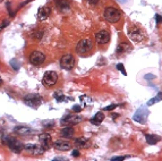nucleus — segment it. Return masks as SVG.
<instances>
[{
	"instance_id": "f257e3e1",
	"label": "nucleus",
	"mask_w": 162,
	"mask_h": 161,
	"mask_svg": "<svg viewBox=\"0 0 162 161\" xmlns=\"http://www.w3.org/2000/svg\"><path fill=\"white\" fill-rule=\"evenodd\" d=\"M128 38L136 44H139L147 39V33L139 25H131L128 27Z\"/></svg>"
},
{
	"instance_id": "f03ea898",
	"label": "nucleus",
	"mask_w": 162,
	"mask_h": 161,
	"mask_svg": "<svg viewBox=\"0 0 162 161\" xmlns=\"http://www.w3.org/2000/svg\"><path fill=\"white\" fill-rule=\"evenodd\" d=\"M2 142L7 144L9 149L15 152V153H20L23 150H24V144L20 142L18 140H16L15 137H12V136H5L4 138H2Z\"/></svg>"
},
{
	"instance_id": "7ed1b4c3",
	"label": "nucleus",
	"mask_w": 162,
	"mask_h": 161,
	"mask_svg": "<svg viewBox=\"0 0 162 161\" xmlns=\"http://www.w3.org/2000/svg\"><path fill=\"white\" fill-rule=\"evenodd\" d=\"M103 16H104V20H107V22L113 24V23L119 22L120 17H121V13H120L117 8H115V7H107V8L104 9Z\"/></svg>"
},
{
	"instance_id": "20e7f679",
	"label": "nucleus",
	"mask_w": 162,
	"mask_h": 161,
	"mask_svg": "<svg viewBox=\"0 0 162 161\" xmlns=\"http://www.w3.org/2000/svg\"><path fill=\"white\" fill-rule=\"evenodd\" d=\"M93 48V42H92L91 39H83L81 40L76 45V52L78 55L83 56V55H86L87 52H90Z\"/></svg>"
},
{
	"instance_id": "39448f33",
	"label": "nucleus",
	"mask_w": 162,
	"mask_h": 161,
	"mask_svg": "<svg viewBox=\"0 0 162 161\" xmlns=\"http://www.w3.org/2000/svg\"><path fill=\"white\" fill-rule=\"evenodd\" d=\"M24 103L26 106L31 107V108H38L40 104L42 103V97L38 94V93H31V94H27L24 98Z\"/></svg>"
},
{
	"instance_id": "423d86ee",
	"label": "nucleus",
	"mask_w": 162,
	"mask_h": 161,
	"mask_svg": "<svg viewBox=\"0 0 162 161\" xmlns=\"http://www.w3.org/2000/svg\"><path fill=\"white\" fill-rule=\"evenodd\" d=\"M57 81H58V74L53 71H46V74L43 75V78H42V83L46 87L53 86L57 83Z\"/></svg>"
},
{
	"instance_id": "0eeeda50",
	"label": "nucleus",
	"mask_w": 162,
	"mask_h": 161,
	"mask_svg": "<svg viewBox=\"0 0 162 161\" xmlns=\"http://www.w3.org/2000/svg\"><path fill=\"white\" fill-rule=\"evenodd\" d=\"M74 66H75V57L73 55L66 53V55H64L61 57V59H60V67L62 69L69 71V69L74 68Z\"/></svg>"
},
{
	"instance_id": "6e6552de",
	"label": "nucleus",
	"mask_w": 162,
	"mask_h": 161,
	"mask_svg": "<svg viewBox=\"0 0 162 161\" xmlns=\"http://www.w3.org/2000/svg\"><path fill=\"white\" fill-rule=\"evenodd\" d=\"M46 60V56L44 53L41 51H33L30 56V63L34 66H40L44 63Z\"/></svg>"
},
{
	"instance_id": "1a4fd4ad",
	"label": "nucleus",
	"mask_w": 162,
	"mask_h": 161,
	"mask_svg": "<svg viewBox=\"0 0 162 161\" xmlns=\"http://www.w3.org/2000/svg\"><path fill=\"white\" fill-rule=\"evenodd\" d=\"M24 149H25L26 151H28L30 153H32V154H34V155L43 154V152L46 151V150L42 148L40 144H33V143L25 144V145H24Z\"/></svg>"
},
{
	"instance_id": "9d476101",
	"label": "nucleus",
	"mask_w": 162,
	"mask_h": 161,
	"mask_svg": "<svg viewBox=\"0 0 162 161\" xmlns=\"http://www.w3.org/2000/svg\"><path fill=\"white\" fill-rule=\"evenodd\" d=\"M95 41L99 44H105L110 41V33L105 30H102V31H99V32L95 34Z\"/></svg>"
},
{
	"instance_id": "9b49d317",
	"label": "nucleus",
	"mask_w": 162,
	"mask_h": 161,
	"mask_svg": "<svg viewBox=\"0 0 162 161\" xmlns=\"http://www.w3.org/2000/svg\"><path fill=\"white\" fill-rule=\"evenodd\" d=\"M82 120H83V118L81 116H77V115H75V116H66L60 120V124L62 126H69V125H76V124L81 122Z\"/></svg>"
},
{
	"instance_id": "f8f14e48",
	"label": "nucleus",
	"mask_w": 162,
	"mask_h": 161,
	"mask_svg": "<svg viewBox=\"0 0 162 161\" xmlns=\"http://www.w3.org/2000/svg\"><path fill=\"white\" fill-rule=\"evenodd\" d=\"M39 141H40V145L44 149V150H48V149L51 146L52 138H51V135L48 134V133H42V134L39 136Z\"/></svg>"
},
{
	"instance_id": "ddd939ff",
	"label": "nucleus",
	"mask_w": 162,
	"mask_h": 161,
	"mask_svg": "<svg viewBox=\"0 0 162 161\" xmlns=\"http://www.w3.org/2000/svg\"><path fill=\"white\" fill-rule=\"evenodd\" d=\"M130 50H131V47H130L127 42H121V43H119L118 47H117L116 56L117 57H121V56H123V55L128 53Z\"/></svg>"
},
{
	"instance_id": "4468645a",
	"label": "nucleus",
	"mask_w": 162,
	"mask_h": 161,
	"mask_svg": "<svg viewBox=\"0 0 162 161\" xmlns=\"http://www.w3.org/2000/svg\"><path fill=\"white\" fill-rule=\"evenodd\" d=\"M53 146L59 150V151H68L70 150L71 144L68 141H64V140H58L53 143Z\"/></svg>"
},
{
	"instance_id": "2eb2a0df",
	"label": "nucleus",
	"mask_w": 162,
	"mask_h": 161,
	"mask_svg": "<svg viewBox=\"0 0 162 161\" xmlns=\"http://www.w3.org/2000/svg\"><path fill=\"white\" fill-rule=\"evenodd\" d=\"M51 13V8L50 7H41L38 12V18L40 20H46L48 16Z\"/></svg>"
},
{
	"instance_id": "dca6fc26",
	"label": "nucleus",
	"mask_w": 162,
	"mask_h": 161,
	"mask_svg": "<svg viewBox=\"0 0 162 161\" xmlns=\"http://www.w3.org/2000/svg\"><path fill=\"white\" fill-rule=\"evenodd\" d=\"M56 5L61 12H68L70 9V5L67 0H56Z\"/></svg>"
},
{
	"instance_id": "f3484780",
	"label": "nucleus",
	"mask_w": 162,
	"mask_h": 161,
	"mask_svg": "<svg viewBox=\"0 0 162 161\" xmlns=\"http://www.w3.org/2000/svg\"><path fill=\"white\" fill-rule=\"evenodd\" d=\"M14 132L20 135H28L32 133V129L30 127H26V126H17V127H15Z\"/></svg>"
},
{
	"instance_id": "a211bd4d",
	"label": "nucleus",
	"mask_w": 162,
	"mask_h": 161,
	"mask_svg": "<svg viewBox=\"0 0 162 161\" xmlns=\"http://www.w3.org/2000/svg\"><path fill=\"white\" fill-rule=\"evenodd\" d=\"M74 133H75V130L70 126H65L64 128L60 130V135L62 136V137H67V138L71 137V136L74 135Z\"/></svg>"
},
{
	"instance_id": "6ab92c4d",
	"label": "nucleus",
	"mask_w": 162,
	"mask_h": 161,
	"mask_svg": "<svg viewBox=\"0 0 162 161\" xmlns=\"http://www.w3.org/2000/svg\"><path fill=\"white\" fill-rule=\"evenodd\" d=\"M145 138H146L147 144H151V145H154V144H156L159 141H161V137H160V136L152 135V134H146V135H145Z\"/></svg>"
},
{
	"instance_id": "aec40b11",
	"label": "nucleus",
	"mask_w": 162,
	"mask_h": 161,
	"mask_svg": "<svg viewBox=\"0 0 162 161\" xmlns=\"http://www.w3.org/2000/svg\"><path fill=\"white\" fill-rule=\"evenodd\" d=\"M103 119H104L103 112H102V111H99V112L95 114V116L91 119V122L93 124V125H97V126H99V125H100V122H102Z\"/></svg>"
},
{
	"instance_id": "412c9836",
	"label": "nucleus",
	"mask_w": 162,
	"mask_h": 161,
	"mask_svg": "<svg viewBox=\"0 0 162 161\" xmlns=\"http://www.w3.org/2000/svg\"><path fill=\"white\" fill-rule=\"evenodd\" d=\"M89 144H90L89 140L84 138V137H78L75 140V145L78 148H86V146H89Z\"/></svg>"
},
{
	"instance_id": "4be33fe9",
	"label": "nucleus",
	"mask_w": 162,
	"mask_h": 161,
	"mask_svg": "<svg viewBox=\"0 0 162 161\" xmlns=\"http://www.w3.org/2000/svg\"><path fill=\"white\" fill-rule=\"evenodd\" d=\"M145 119H146V115H143V110L139 109L136 114L134 115V120L139 124H144L145 122Z\"/></svg>"
},
{
	"instance_id": "5701e85b",
	"label": "nucleus",
	"mask_w": 162,
	"mask_h": 161,
	"mask_svg": "<svg viewBox=\"0 0 162 161\" xmlns=\"http://www.w3.org/2000/svg\"><path fill=\"white\" fill-rule=\"evenodd\" d=\"M43 34H44L43 31H35V32H33L32 34H31V38H32L33 40H35V41H40V40L42 39Z\"/></svg>"
},
{
	"instance_id": "b1692460",
	"label": "nucleus",
	"mask_w": 162,
	"mask_h": 161,
	"mask_svg": "<svg viewBox=\"0 0 162 161\" xmlns=\"http://www.w3.org/2000/svg\"><path fill=\"white\" fill-rule=\"evenodd\" d=\"M162 100V92H160L156 97H154L153 99H151L149 102H147V106H152V104H154V103L159 102V101H161Z\"/></svg>"
},
{
	"instance_id": "393cba45",
	"label": "nucleus",
	"mask_w": 162,
	"mask_h": 161,
	"mask_svg": "<svg viewBox=\"0 0 162 161\" xmlns=\"http://www.w3.org/2000/svg\"><path fill=\"white\" fill-rule=\"evenodd\" d=\"M42 126L46 127V128H51V127L54 126V120H51V119H49V120H43V122H42Z\"/></svg>"
},
{
	"instance_id": "a878e982",
	"label": "nucleus",
	"mask_w": 162,
	"mask_h": 161,
	"mask_svg": "<svg viewBox=\"0 0 162 161\" xmlns=\"http://www.w3.org/2000/svg\"><path fill=\"white\" fill-rule=\"evenodd\" d=\"M10 65H12V67H13L15 71H18V69H20V63H18L16 59H12V60H10Z\"/></svg>"
},
{
	"instance_id": "bb28decb",
	"label": "nucleus",
	"mask_w": 162,
	"mask_h": 161,
	"mask_svg": "<svg viewBox=\"0 0 162 161\" xmlns=\"http://www.w3.org/2000/svg\"><path fill=\"white\" fill-rule=\"evenodd\" d=\"M117 69L121 71V73H123V75H125V76L127 75V73H126V69H125V67H123V64H118V65H117Z\"/></svg>"
},
{
	"instance_id": "cd10ccee",
	"label": "nucleus",
	"mask_w": 162,
	"mask_h": 161,
	"mask_svg": "<svg viewBox=\"0 0 162 161\" xmlns=\"http://www.w3.org/2000/svg\"><path fill=\"white\" fill-rule=\"evenodd\" d=\"M54 98H56V100H57L58 102H61V101L65 99V97H64V95H61L60 93H54Z\"/></svg>"
},
{
	"instance_id": "c85d7f7f",
	"label": "nucleus",
	"mask_w": 162,
	"mask_h": 161,
	"mask_svg": "<svg viewBox=\"0 0 162 161\" xmlns=\"http://www.w3.org/2000/svg\"><path fill=\"white\" fill-rule=\"evenodd\" d=\"M127 157H113L111 158V161H123Z\"/></svg>"
},
{
	"instance_id": "c756f323",
	"label": "nucleus",
	"mask_w": 162,
	"mask_h": 161,
	"mask_svg": "<svg viewBox=\"0 0 162 161\" xmlns=\"http://www.w3.org/2000/svg\"><path fill=\"white\" fill-rule=\"evenodd\" d=\"M115 108H117V104H111V106L105 107V108H104V110H105V111H111V110H113Z\"/></svg>"
},
{
	"instance_id": "7c9ffc66",
	"label": "nucleus",
	"mask_w": 162,
	"mask_h": 161,
	"mask_svg": "<svg viewBox=\"0 0 162 161\" xmlns=\"http://www.w3.org/2000/svg\"><path fill=\"white\" fill-rule=\"evenodd\" d=\"M73 111H74V112H79V111H82V108H81V106H78V104L74 106V107H73Z\"/></svg>"
},
{
	"instance_id": "2f4dec72",
	"label": "nucleus",
	"mask_w": 162,
	"mask_h": 161,
	"mask_svg": "<svg viewBox=\"0 0 162 161\" xmlns=\"http://www.w3.org/2000/svg\"><path fill=\"white\" fill-rule=\"evenodd\" d=\"M155 22L158 23V24H161L162 23V16H160V15L156 14L155 15Z\"/></svg>"
},
{
	"instance_id": "473e14b6",
	"label": "nucleus",
	"mask_w": 162,
	"mask_h": 161,
	"mask_svg": "<svg viewBox=\"0 0 162 161\" xmlns=\"http://www.w3.org/2000/svg\"><path fill=\"white\" fill-rule=\"evenodd\" d=\"M9 25V20H5L2 24H1V26H0V30H2V28H5V27H7V26Z\"/></svg>"
},
{
	"instance_id": "72a5a7b5",
	"label": "nucleus",
	"mask_w": 162,
	"mask_h": 161,
	"mask_svg": "<svg viewBox=\"0 0 162 161\" xmlns=\"http://www.w3.org/2000/svg\"><path fill=\"white\" fill-rule=\"evenodd\" d=\"M71 155H73L74 158H76V157L79 155V151H78V150H74V151L71 152Z\"/></svg>"
},
{
	"instance_id": "f704fd0d",
	"label": "nucleus",
	"mask_w": 162,
	"mask_h": 161,
	"mask_svg": "<svg viewBox=\"0 0 162 161\" xmlns=\"http://www.w3.org/2000/svg\"><path fill=\"white\" fill-rule=\"evenodd\" d=\"M155 76L154 75H152V74H147V75H145V79H154Z\"/></svg>"
},
{
	"instance_id": "c9c22d12",
	"label": "nucleus",
	"mask_w": 162,
	"mask_h": 161,
	"mask_svg": "<svg viewBox=\"0 0 162 161\" xmlns=\"http://www.w3.org/2000/svg\"><path fill=\"white\" fill-rule=\"evenodd\" d=\"M87 1H89L90 5H97V2H99V0H87Z\"/></svg>"
},
{
	"instance_id": "e433bc0d",
	"label": "nucleus",
	"mask_w": 162,
	"mask_h": 161,
	"mask_svg": "<svg viewBox=\"0 0 162 161\" xmlns=\"http://www.w3.org/2000/svg\"><path fill=\"white\" fill-rule=\"evenodd\" d=\"M52 161H68V160H65V159H58V158H56V159H53Z\"/></svg>"
},
{
	"instance_id": "4c0bfd02",
	"label": "nucleus",
	"mask_w": 162,
	"mask_h": 161,
	"mask_svg": "<svg viewBox=\"0 0 162 161\" xmlns=\"http://www.w3.org/2000/svg\"><path fill=\"white\" fill-rule=\"evenodd\" d=\"M112 117H113V118H117L118 115H117V114H112Z\"/></svg>"
},
{
	"instance_id": "58836bf2",
	"label": "nucleus",
	"mask_w": 162,
	"mask_h": 161,
	"mask_svg": "<svg viewBox=\"0 0 162 161\" xmlns=\"http://www.w3.org/2000/svg\"><path fill=\"white\" fill-rule=\"evenodd\" d=\"M1 83H2V79H1V77H0V85H1Z\"/></svg>"
},
{
	"instance_id": "ea45409f",
	"label": "nucleus",
	"mask_w": 162,
	"mask_h": 161,
	"mask_svg": "<svg viewBox=\"0 0 162 161\" xmlns=\"http://www.w3.org/2000/svg\"><path fill=\"white\" fill-rule=\"evenodd\" d=\"M0 2H2V0H0Z\"/></svg>"
}]
</instances>
